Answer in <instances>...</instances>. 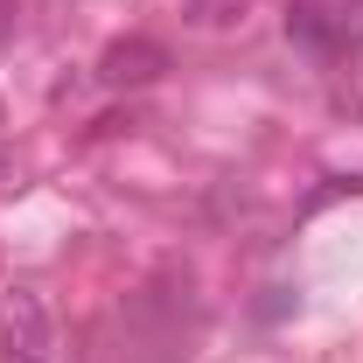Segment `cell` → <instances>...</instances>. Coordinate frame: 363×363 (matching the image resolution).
<instances>
[{
	"label": "cell",
	"instance_id": "obj_1",
	"mask_svg": "<svg viewBox=\"0 0 363 363\" xmlns=\"http://www.w3.org/2000/svg\"><path fill=\"white\" fill-rule=\"evenodd\" d=\"M0 357L7 363H49V315L35 294H14L7 308H0Z\"/></svg>",
	"mask_w": 363,
	"mask_h": 363
},
{
	"label": "cell",
	"instance_id": "obj_2",
	"mask_svg": "<svg viewBox=\"0 0 363 363\" xmlns=\"http://www.w3.org/2000/svg\"><path fill=\"white\" fill-rule=\"evenodd\" d=\"M154 70H161V49L154 43H119L105 56V77H112V84H140V77H154Z\"/></svg>",
	"mask_w": 363,
	"mask_h": 363
},
{
	"label": "cell",
	"instance_id": "obj_3",
	"mask_svg": "<svg viewBox=\"0 0 363 363\" xmlns=\"http://www.w3.org/2000/svg\"><path fill=\"white\" fill-rule=\"evenodd\" d=\"M182 7H189L196 28H230V21H245V0H182Z\"/></svg>",
	"mask_w": 363,
	"mask_h": 363
}]
</instances>
